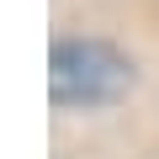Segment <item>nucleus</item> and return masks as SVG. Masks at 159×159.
I'll use <instances>...</instances> for the list:
<instances>
[{"instance_id": "1", "label": "nucleus", "mask_w": 159, "mask_h": 159, "mask_svg": "<svg viewBox=\"0 0 159 159\" xmlns=\"http://www.w3.org/2000/svg\"><path fill=\"white\" fill-rule=\"evenodd\" d=\"M48 90L58 106H111L133 90V64L101 37H64L48 53Z\"/></svg>"}]
</instances>
